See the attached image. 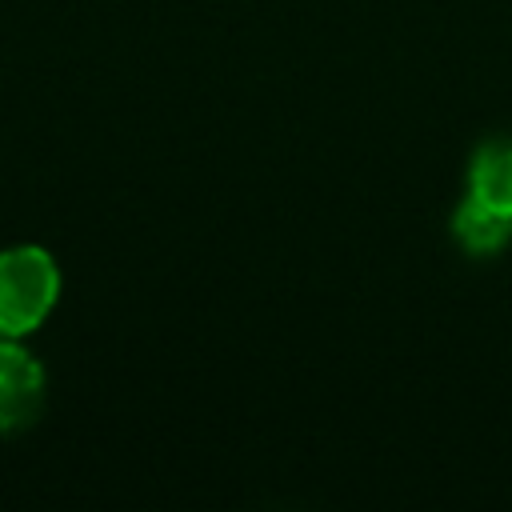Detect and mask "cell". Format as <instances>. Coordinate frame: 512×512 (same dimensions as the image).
Masks as SVG:
<instances>
[{"mask_svg": "<svg viewBox=\"0 0 512 512\" xmlns=\"http://www.w3.org/2000/svg\"><path fill=\"white\" fill-rule=\"evenodd\" d=\"M60 296V268L56 260L36 248L20 244L0 252V332L24 336L32 332Z\"/></svg>", "mask_w": 512, "mask_h": 512, "instance_id": "6da1fadb", "label": "cell"}, {"mask_svg": "<svg viewBox=\"0 0 512 512\" xmlns=\"http://www.w3.org/2000/svg\"><path fill=\"white\" fill-rule=\"evenodd\" d=\"M44 408V368L0 332V436L28 428Z\"/></svg>", "mask_w": 512, "mask_h": 512, "instance_id": "7a4b0ae2", "label": "cell"}, {"mask_svg": "<svg viewBox=\"0 0 512 512\" xmlns=\"http://www.w3.org/2000/svg\"><path fill=\"white\" fill-rule=\"evenodd\" d=\"M452 236L472 256H496L512 240V216L468 192L452 212Z\"/></svg>", "mask_w": 512, "mask_h": 512, "instance_id": "3957f363", "label": "cell"}, {"mask_svg": "<svg viewBox=\"0 0 512 512\" xmlns=\"http://www.w3.org/2000/svg\"><path fill=\"white\" fill-rule=\"evenodd\" d=\"M468 192L512 216V140H488L472 152Z\"/></svg>", "mask_w": 512, "mask_h": 512, "instance_id": "277c9868", "label": "cell"}]
</instances>
